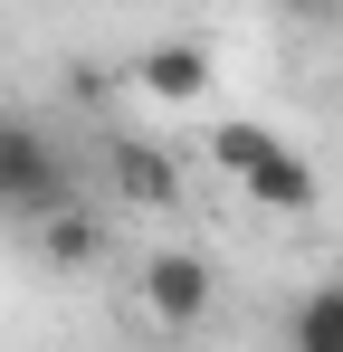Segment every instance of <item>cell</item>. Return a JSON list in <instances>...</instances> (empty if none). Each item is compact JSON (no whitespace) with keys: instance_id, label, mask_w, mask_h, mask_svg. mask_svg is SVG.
<instances>
[{"instance_id":"obj_1","label":"cell","mask_w":343,"mask_h":352,"mask_svg":"<svg viewBox=\"0 0 343 352\" xmlns=\"http://www.w3.org/2000/svg\"><path fill=\"white\" fill-rule=\"evenodd\" d=\"M67 210V153L29 115H0V219H57Z\"/></svg>"},{"instance_id":"obj_2","label":"cell","mask_w":343,"mask_h":352,"mask_svg":"<svg viewBox=\"0 0 343 352\" xmlns=\"http://www.w3.org/2000/svg\"><path fill=\"white\" fill-rule=\"evenodd\" d=\"M210 295H220V276H210L200 248H153V257H143V305H153L163 324H200Z\"/></svg>"},{"instance_id":"obj_3","label":"cell","mask_w":343,"mask_h":352,"mask_svg":"<svg viewBox=\"0 0 343 352\" xmlns=\"http://www.w3.org/2000/svg\"><path fill=\"white\" fill-rule=\"evenodd\" d=\"M105 172H114V190H124L134 210H172V200H181V162H172L163 143L114 133V143H105Z\"/></svg>"},{"instance_id":"obj_4","label":"cell","mask_w":343,"mask_h":352,"mask_svg":"<svg viewBox=\"0 0 343 352\" xmlns=\"http://www.w3.org/2000/svg\"><path fill=\"white\" fill-rule=\"evenodd\" d=\"M134 86H143V96H163V105H181V96H200V86H210V48L163 38V48H143V58H134Z\"/></svg>"},{"instance_id":"obj_5","label":"cell","mask_w":343,"mask_h":352,"mask_svg":"<svg viewBox=\"0 0 343 352\" xmlns=\"http://www.w3.org/2000/svg\"><path fill=\"white\" fill-rule=\"evenodd\" d=\"M39 257L67 267V276H76V267H96V257H105V219H86V210L67 200L57 219H39Z\"/></svg>"},{"instance_id":"obj_6","label":"cell","mask_w":343,"mask_h":352,"mask_svg":"<svg viewBox=\"0 0 343 352\" xmlns=\"http://www.w3.org/2000/svg\"><path fill=\"white\" fill-rule=\"evenodd\" d=\"M248 200H258V210H315V162H295L277 143V153L248 172Z\"/></svg>"},{"instance_id":"obj_7","label":"cell","mask_w":343,"mask_h":352,"mask_svg":"<svg viewBox=\"0 0 343 352\" xmlns=\"http://www.w3.org/2000/svg\"><path fill=\"white\" fill-rule=\"evenodd\" d=\"M295 352H343V286H315L295 305Z\"/></svg>"},{"instance_id":"obj_8","label":"cell","mask_w":343,"mask_h":352,"mask_svg":"<svg viewBox=\"0 0 343 352\" xmlns=\"http://www.w3.org/2000/svg\"><path fill=\"white\" fill-rule=\"evenodd\" d=\"M267 153H277V133H267V124H248V115H238V124H220V133H210V162H220V172H238V181L258 172Z\"/></svg>"},{"instance_id":"obj_9","label":"cell","mask_w":343,"mask_h":352,"mask_svg":"<svg viewBox=\"0 0 343 352\" xmlns=\"http://www.w3.org/2000/svg\"><path fill=\"white\" fill-rule=\"evenodd\" d=\"M286 19H343V0H277Z\"/></svg>"}]
</instances>
